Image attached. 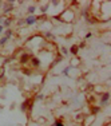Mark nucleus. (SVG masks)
<instances>
[{
  "label": "nucleus",
  "mask_w": 111,
  "mask_h": 126,
  "mask_svg": "<svg viewBox=\"0 0 111 126\" xmlns=\"http://www.w3.org/2000/svg\"><path fill=\"white\" fill-rule=\"evenodd\" d=\"M110 99V92H104L102 95V99H100V103L102 105H107V102Z\"/></svg>",
  "instance_id": "1"
},
{
  "label": "nucleus",
  "mask_w": 111,
  "mask_h": 126,
  "mask_svg": "<svg viewBox=\"0 0 111 126\" xmlns=\"http://www.w3.org/2000/svg\"><path fill=\"white\" fill-rule=\"evenodd\" d=\"M35 21H36V17L33 16V15H31V16H28V17H27V19H25V23H27V24H28V25L33 24Z\"/></svg>",
  "instance_id": "2"
},
{
  "label": "nucleus",
  "mask_w": 111,
  "mask_h": 126,
  "mask_svg": "<svg viewBox=\"0 0 111 126\" xmlns=\"http://www.w3.org/2000/svg\"><path fill=\"white\" fill-rule=\"evenodd\" d=\"M29 103H31V101H29V99H27V101L23 102V103H21V106H20V110H21V111H25V110H27V107H28Z\"/></svg>",
  "instance_id": "3"
},
{
  "label": "nucleus",
  "mask_w": 111,
  "mask_h": 126,
  "mask_svg": "<svg viewBox=\"0 0 111 126\" xmlns=\"http://www.w3.org/2000/svg\"><path fill=\"white\" fill-rule=\"evenodd\" d=\"M31 62H32V64L35 66V67H37V66H40V60L36 58V56H32L31 58Z\"/></svg>",
  "instance_id": "4"
},
{
  "label": "nucleus",
  "mask_w": 111,
  "mask_h": 126,
  "mask_svg": "<svg viewBox=\"0 0 111 126\" xmlns=\"http://www.w3.org/2000/svg\"><path fill=\"white\" fill-rule=\"evenodd\" d=\"M28 59H29L28 54H23V55H21V58H20V62L21 63H27V62H28Z\"/></svg>",
  "instance_id": "5"
},
{
  "label": "nucleus",
  "mask_w": 111,
  "mask_h": 126,
  "mask_svg": "<svg viewBox=\"0 0 111 126\" xmlns=\"http://www.w3.org/2000/svg\"><path fill=\"white\" fill-rule=\"evenodd\" d=\"M71 54H74V55H76V54H78V51H79V47L78 46H72V47H71Z\"/></svg>",
  "instance_id": "6"
},
{
  "label": "nucleus",
  "mask_w": 111,
  "mask_h": 126,
  "mask_svg": "<svg viewBox=\"0 0 111 126\" xmlns=\"http://www.w3.org/2000/svg\"><path fill=\"white\" fill-rule=\"evenodd\" d=\"M11 36H12V29H7V31H5V38H11Z\"/></svg>",
  "instance_id": "7"
},
{
  "label": "nucleus",
  "mask_w": 111,
  "mask_h": 126,
  "mask_svg": "<svg viewBox=\"0 0 111 126\" xmlns=\"http://www.w3.org/2000/svg\"><path fill=\"white\" fill-rule=\"evenodd\" d=\"M7 42H8V38H5V36L0 39V44H1V46H4V44H5Z\"/></svg>",
  "instance_id": "8"
},
{
  "label": "nucleus",
  "mask_w": 111,
  "mask_h": 126,
  "mask_svg": "<svg viewBox=\"0 0 111 126\" xmlns=\"http://www.w3.org/2000/svg\"><path fill=\"white\" fill-rule=\"evenodd\" d=\"M35 9H36V7H35V5H31V7H28V12L33 13V12H35Z\"/></svg>",
  "instance_id": "9"
},
{
  "label": "nucleus",
  "mask_w": 111,
  "mask_h": 126,
  "mask_svg": "<svg viewBox=\"0 0 111 126\" xmlns=\"http://www.w3.org/2000/svg\"><path fill=\"white\" fill-rule=\"evenodd\" d=\"M52 126H64V123H63L62 121H56V122H55V123H53Z\"/></svg>",
  "instance_id": "10"
},
{
  "label": "nucleus",
  "mask_w": 111,
  "mask_h": 126,
  "mask_svg": "<svg viewBox=\"0 0 111 126\" xmlns=\"http://www.w3.org/2000/svg\"><path fill=\"white\" fill-rule=\"evenodd\" d=\"M70 70H71L70 67H66L64 70H63V74H64V75H68V72H70Z\"/></svg>",
  "instance_id": "11"
},
{
  "label": "nucleus",
  "mask_w": 111,
  "mask_h": 126,
  "mask_svg": "<svg viewBox=\"0 0 111 126\" xmlns=\"http://www.w3.org/2000/svg\"><path fill=\"white\" fill-rule=\"evenodd\" d=\"M9 24H11V19H7V20H4V25H5V27H8ZM4 25H3V27H4Z\"/></svg>",
  "instance_id": "12"
},
{
  "label": "nucleus",
  "mask_w": 111,
  "mask_h": 126,
  "mask_svg": "<svg viewBox=\"0 0 111 126\" xmlns=\"http://www.w3.org/2000/svg\"><path fill=\"white\" fill-rule=\"evenodd\" d=\"M47 9H48V5H43V7H41V12H45Z\"/></svg>",
  "instance_id": "13"
},
{
  "label": "nucleus",
  "mask_w": 111,
  "mask_h": 126,
  "mask_svg": "<svg viewBox=\"0 0 111 126\" xmlns=\"http://www.w3.org/2000/svg\"><path fill=\"white\" fill-rule=\"evenodd\" d=\"M99 110H100L99 107H94V109H92V113H94V114H96V113H99Z\"/></svg>",
  "instance_id": "14"
},
{
  "label": "nucleus",
  "mask_w": 111,
  "mask_h": 126,
  "mask_svg": "<svg viewBox=\"0 0 111 126\" xmlns=\"http://www.w3.org/2000/svg\"><path fill=\"white\" fill-rule=\"evenodd\" d=\"M45 36H47V38H49V39H52V38H53L52 34H49V32H45Z\"/></svg>",
  "instance_id": "15"
},
{
  "label": "nucleus",
  "mask_w": 111,
  "mask_h": 126,
  "mask_svg": "<svg viewBox=\"0 0 111 126\" xmlns=\"http://www.w3.org/2000/svg\"><path fill=\"white\" fill-rule=\"evenodd\" d=\"M62 52H63L64 55H67V52H68V51H67L66 48H64V47H62Z\"/></svg>",
  "instance_id": "16"
},
{
  "label": "nucleus",
  "mask_w": 111,
  "mask_h": 126,
  "mask_svg": "<svg viewBox=\"0 0 111 126\" xmlns=\"http://www.w3.org/2000/svg\"><path fill=\"white\" fill-rule=\"evenodd\" d=\"M52 4H53V5H58V4H59V1H58V0H56V1L53 0V1H52Z\"/></svg>",
  "instance_id": "17"
},
{
  "label": "nucleus",
  "mask_w": 111,
  "mask_h": 126,
  "mask_svg": "<svg viewBox=\"0 0 111 126\" xmlns=\"http://www.w3.org/2000/svg\"><path fill=\"white\" fill-rule=\"evenodd\" d=\"M37 99H43V94H39V95H37Z\"/></svg>",
  "instance_id": "18"
},
{
  "label": "nucleus",
  "mask_w": 111,
  "mask_h": 126,
  "mask_svg": "<svg viewBox=\"0 0 111 126\" xmlns=\"http://www.w3.org/2000/svg\"><path fill=\"white\" fill-rule=\"evenodd\" d=\"M3 29H4V28H3V25L0 24V35H1V32H3Z\"/></svg>",
  "instance_id": "19"
},
{
  "label": "nucleus",
  "mask_w": 111,
  "mask_h": 126,
  "mask_svg": "<svg viewBox=\"0 0 111 126\" xmlns=\"http://www.w3.org/2000/svg\"><path fill=\"white\" fill-rule=\"evenodd\" d=\"M0 21H1V16H0Z\"/></svg>",
  "instance_id": "20"
}]
</instances>
